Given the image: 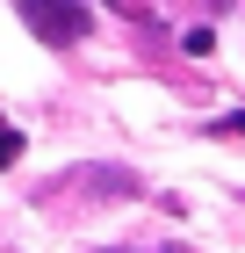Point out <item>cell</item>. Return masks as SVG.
Listing matches in <instances>:
<instances>
[{
	"label": "cell",
	"mask_w": 245,
	"mask_h": 253,
	"mask_svg": "<svg viewBox=\"0 0 245 253\" xmlns=\"http://www.w3.org/2000/svg\"><path fill=\"white\" fill-rule=\"evenodd\" d=\"M22 22H29L43 43H79L87 37V7H79V0H22Z\"/></svg>",
	"instance_id": "obj_1"
},
{
	"label": "cell",
	"mask_w": 245,
	"mask_h": 253,
	"mask_svg": "<svg viewBox=\"0 0 245 253\" xmlns=\"http://www.w3.org/2000/svg\"><path fill=\"white\" fill-rule=\"evenodd\" d=\"M180 51H188V58H209V51H216V37H209V29H188V37H180Z\"/></svg>",
	"instance_id": "obj_2"
},
{
	"label": "cell",
	"mask_w": 245,
	"mask_h": 253,
	"mask_svg": "<svg viewBox=\"0 0 245 253\" xmlns=\"http://www.w3.org/2000/svg\"><path fill=\"white\" fill-rule=\"evenodd\" d=\"M22 159V130H7V123H0V167H15Z\"/></svg>",
	"instance_id": "obj_3"
},
{
	"label": "cell",
	"mask_w": 245,
	"mask_h": 253,
	"mask_svg": "<svg viewBox=\"0 0 245 253\" xmlns=\"http://www.w3.org/2000/svg\"><path fill=\"white\" fill-rule=\"evenodd\" d=\"M216 130H231V137H245V109H238V116H224V123H216Z\"/></svg>",
	"instance_id": "obj_4"
},
{
	"label": "cell",
	"mask_w": 245,
	"mask_h": 253,
	"mask_svg": "<svg viewBox=\"0 0 245 253\" xmlns=\"http://www.w3.org/2000/svg\"><path fill=\"white\" fill-rule=\"evenodd\" d=\"M166 253H173V246H166Z\"/></svg>",
	"instance_id": "obj_5"
}]
</instances>
